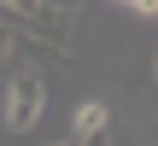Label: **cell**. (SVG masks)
<instances>
[{"label":"cell","instance_id":"obj_1","mask_svg":"<svg viewBox=\"0 0 158 146\" xmlns=\"http://www.w3.org/2000/svg\"><path fill=\"white\" fill-rule=\"evenodd\" d=\"M41 111H47V76H41V64H29V59H12V70H6V135H29L35 123H41Z\"/></svg>","mask_w":158,"mask_h":146},{"label":"cell","instance_id":"obj_8","mask_svg":"<svg viewBox=\"0 0 158 146\" xmlns=\"http://www.w3.org/2000/svg\"><path fill=\"white\" fill-rule=\"evenodd\" d=\"M152 76H158V70H152Z\"/></svg>","mask_w":158,"mask_h":146},{"label":"cell","instance_id":"obj_5","mask_svg":"<svg viewBox=\"0 0 158 146\" xmlns=\"http://www.w3.org/2000/svg\"><path fill=\"white\" fill-rule=\"evenodd\" d=\"M123 12H141V18H158V0H117Z\"/></svg>","mask_w":158,"mask_h":146},{"label":"cell","instance_id":"obj_4","mask_svg":"<svg viewBox=\"0 0 158 146\" xmlns=\"http://www.w3.org/2000/svg\"><path fill=\"white\" fill-rule=\"evenodd\" d=\"M12 53H18V35L12 23H0V70H12Z\"/></svg>","mask_w":158,"mask_h":146},{"label":"cell","instance_id":"obj_7","mask_svg":"<svg viewBox=\"0 0 158 146\" xmlns=\"http://www.w3.org/2000/svg\"><path fill=\"white\" fill-rule=\"evenodd\" d=\"M59 146H76V140H59Z\"/></svg>","mask_w":158,"mask_h":146},{"label":"cell","instance_id":"obj_6","mask_svg":"<svg viewBox=\"0 0 158 146\" xmlns=\"http://www.w3.org/2000/svg\"><path fill=\"white\" fill-rule=\"evenodd\" d=\"M76 146H111V129H100V135H88V140H76Z\"/></svg>","mask_w":158,"mask_h":146},{"label":"cell","instance_id":"obj_2","mask_svg":"<svg viewBox=\"0 0 158 146\" xmlns=\"http://www.w3.org/2000/svg\"><path fill=\"white\" fill-rule=\"evenodd\" d=\"M100 129H111V111H106L100 99H82V105H76V123H70V140H88V135H100Z\"/></svg>","mask_w":158,"mask_h":146},{"label":"cell","instance_id":"obj_3","mask_svg":"<svg viewBox=\"0 0 158 146\" xmlns=\"http://www.w3.org/2000/svg\"><path fill=\"white\" fill-rule=\"evenodd\" d=\"M41 0H0V23H18L23 12H35Z\"/></svg>","mask_w":158,"mask_h":146}]
</instances>
